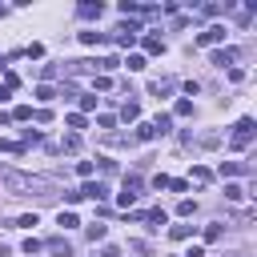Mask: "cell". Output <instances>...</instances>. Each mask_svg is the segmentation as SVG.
Masks as SVG:
<instances>
[{
    "label": "cell",
    "mask_w": 257,
    "mask_h": 257,
    "mask_svg": "<svg viewBox=\"0 0 257 257\" xmlns=\"http://www.w3.org/2000/svg\"><path fill=\"white\" fill-rule=\"evenodd\" d=\"M0 181H4V189L12 193V197H52L48 189H52V181L48 177H28V173H16V169H4L0 173Z\"/></svg>",
    "instance_id": "6da1fadb"
},
{
    "label": "cell",
    "mask_w": 257,
    "mask_h": 257,
    "mask_svg": "<svg viewBox=\"0 0 257 257\" xmlns=\"http://www.w3.org/2000/svg\"><path fill=\"white\" fill-rule=\"evenodd\" d=\"M253 133H257V120H253V116H241V120L233 124V137H229V145H233V149H245V145L253 141Z\"/></svg>",
    "instance_id": "7a4b0ae2"
},
{
    "label": "cell",
    "mask_w": 257,
    "mask_h": 257,
    "mask_svg": "<svg viewBox=\"0 0 257 257\" xmlns=\"http://www.w3.org/2000/svg\"><path fill=\"white\" fill-rule=\"evenodd\" d=\"M137 32H141V28H137V24L128 20V24H120V28H116V36H112V40H116L120 48H133V40H137Z\"/></svg>",
    "instance_id": "3957f363"
},
{
    "label": "cell",
    "mask_w": 257,
    "mask_h": 257,
    "mask_svg": "<svg viewBox=\"0 0 257 257\" xmlns=\"http://www.w3.org/2000/svg\"><path fill=\"white\" fill-rule=\"evenodd\" d=\"M221 40H225V28H221V24H213V28H205V32L197 36V44H221Z\"/></svg>",
    "instance_id": "277c9868"
},
{
    "label": "cell",
    "mask_w": 257,
    "mask_h": 257,
    "mask_svg": "<svg viewBox=\"0 0 257 257\" xmlns=\"http://www.w3.org/2000/svg\"><path fill=\"white\" fill-rule=\"evenodd\" d=\"M48 253H56V257H72L68 237H48Z\"/></svg>",
    "instance_id": "5b68a950"
},
{
    "label": "cell",
    "mask_w": 257,
    "mask_h": 257,
    "mask_svg": "<svg viewBox=\"0 0 257 257\" xmlns=\"http://www.w3.org/2000/svg\"><path fill=\"white\" fill-rule=\"evenodd\" d=\"M209 60H213L217 68H225V64H233V60H237V48H217V52H213Z\"/></svg>",
    "instance_id": "8992f818"
},
{
    "label": "cell",
    "mask_w": 257,
    "mask_h": 257,
    "mask_svg": "<svg viewBox=\"0 0 257 257\" xmlns=\"http://www.w3.org/2000/svg\"><path fill=\"white\" fill-rule=\"evenodd\" d=\"M76 193H80V197H92V201H100V197H104V185H100V181H84Z\"/></svg>",
    "instance_id": "52a82bcc"
},
{
    "label": "cell",
    "mask_w": 257,
    "mask_h": 257,
    "mask_svg": "<svg viewBox=\"0 0 257 257\" xmlns=\"http://www.w3.org/2000/svg\"><path fill=\"white\" fill-rule=\"evenodd\" d=\"M149 92H153V96H169V92H173V80H169V76H161V80H149Z\"/></svg>",
    "instance_id": "ba28073f"
},
{
    "label": "cell",
    "mask_w": 257,
    "mask_h": 257,
    "mask_svg": "<svg viewBox=\"0 0 257 257\" xmlns=\"http://www.w3.org/2000/svg\"><path fill=\"white\" fill-rule=\"evenodd\" d=\"M237 173H253V169L241 161H221V177H237Z\"/></svg>",
    "instance_id": "9c48e42d"
},
{
    "label": "cell",
    "mask_w": 257,
    "mask_h": 257,
    "mask_svg": "<svg viewBox=\"0 0 257 257\" xmlns=\"http://www.w3.org/2000/svg\"><path fill=\"white\" fill-rule=\"evenodd\" d=\"M76 12H80L84 20H100V12H104V8H100V4H92V0H84V4L76 8Z\"/></svg>",
    "instance_id": "30bf717a"
},
{
    "label": "cell",
    "mask_w": 257,
    "mask_h": 257,
    "mask_svg": "<svg viewBox=\"0 0 257 257\" xmlns=\"http://www.w3.org/2000/svg\"><path fill=\"white\" fill-rule=\"evenodd\" d=\"M104 40H108V36L96 32V28H84V32H80V44H88V48H92V44H104Z\"/></svg>",
    "instance_id": "8fae6325"
},
{
    "label": "cell",
    "mask_w": 257,
    "mask_h": 257,
    "mask_svg": "<svg viewBox=\"0 0 257 257\" xmlns=\"http://www.w3.org/2000/svg\"><path fill=\"white\" fill-rule=\"evenodd\" d=\"M145 52H165V40H161L157 32H149V36H145Z\"/></svg>",
    "instance_id": "7c38bea8"
},
{
    "label": "cell",
    "mask_w": 257,
    "mask_h": 257,
    "mask_svg": "<svg viewBox=\"0 0 257 257\" xmlns=\"http://www.w3.org/2000/svg\"><path fill=\"white\" fill-rule=\"evenodd\" d=\"M169 124H173V116H169V112H157V120H153L157 137H161V133H169Z\"/></svg>",
    "instance_id": "4fadbf2b"
},
{
    "label": "cell",
    "mask_w": 257,
    "mask_h": 257,
    "mask_svg": "<svg viewBox=\"0 0 257 257\" xmlns=\"http://www.w3.org/2000/svg\"><path fill=\"white\" fill-rule=\"evenodd\" d=\"M193 181H197V185H209V181H213V173H209L205 165H193Z\"/></svg>",
    "instance_id": "5bb4252c"
},
{
    "label": "cell",
    "mask_w": 257,
    "mask_h": 257,
    "mask_svg": "<svg viewBox=\"0 0 257 257\" xmlns=\"http://www.w3.org/2000/svg\"><path fill=\"white\" fill-rule=\"evenodd\" d=\"M120 193L137 197V193H141V177H137V173H133V177H124V189H120Z\"/></svg>",
    "instance_id": "9a60e30c"
},
{
    "label": "cell",
    "mask_w": 257,
    "mask_h": 257,
    "mask_svg": "<svg viewBox=\"0 0 257 257\" xmlns=\"http://www.w3.org/2000/svg\"><path fill=\"white\" fill-rule=\"evenodd\" d=\"M169 237H173V241H185V237H193V225H173Z\"/></svg>",
    "instance_id": "2e32d148"
},
{
    "label": "cell",
    "mask_w": 257,
    "mask_h": 257,
    "mask_svg": "<svg viewBox=\"0 0 257 257\" xmlns=\"http://www.w3.org/2000/svg\"><path fill=\"white\" fill-rule=\"evenodd\" d=\"M124 64H128V68H133V72H141V68H145V64H149V60H145V56H141V52H128V60H124Z\"/></svg>",
    "instance_id": "e0dca14e"
},
{
    "label": "cell",
    "mask_w": 257,
    "mask_h": 257,
    "mask_svg": "<svg viewBox=\"0 0 257 257\" xmlns=\"http://www.w3.org/2000/svg\"><path fill=\"white\" fill-rule=\"evenodd\" d=\"M60 149H64V153H76V149H80V137H76V133H68V137L60 141Z\"/></svg>",
    "instance_id": "ac0fdd59"
},
{
    "label": "cell",
    "mask_w": 257,
    "mask_h": 257,
    "mask_svg": "<svg viewBox=\"0 0 257 257\" xmlns=\"http://www.w3.org/2000/svg\"><path fill=\"white\" fill-rule=\"evenodd\" d=\"M104 233H108V229H104L100 221H92V225H88V241H104Z\"/></svg>",
    "instance_id": "d6986e66"
},
{
    "label": "cell",
    "mask_w": 257,
    "mask_h": 257,
    "mask_svg": "<svg viewBox=\"0 0 257 257\" xmlns=\"http://www.w3.org/2000/svg\"><path fill=\"white\" fill-rule=\"evenodd\" d=\"M52 96H56V88H52V84H40V88H36V100H44V104H48Z\"/></svg>",
    "instance_id": "ffe728a7"
},
{
    "label": "cell",
    "mask_w": 257,
    "mask_h": 257,
    "mask_svg": "<svg viewBox=\"0 0 257 257\" xmlns=\"http://www.w3.org/2000/svg\"><path fill=\"white\" fill-rule=\"evenodd\" d=\"M173 112H177V116H193V100H185V96H181V100H177V108H173Z\"/></svg>",
    "instance_id": "44dd1931"
},
{
    "label": "cell",
    "mask_w": 257,
    "mask_h": 257,
    "mask_svg": "<svg viewBox=\"0 0 257 257\" xmlns=\"http://www.w3.org/2000/svg\"><path fill=\"white\" fill-rule=\"evenodd\" d=\"M12 120H32V108H28V104H16V108H12Z\"/></svg>",
    "instance_id": "7402d4cb"
},
{
    "label": "cell",
    "mask_w": 257,
    "mask_h": 257,
    "mask_svg": "<svg viewBox=\"0 0 257 257\" xmlns=\"http://www.w3.org/2000/svg\"><path fill=\"white\" fill-rule=\"evenodd\" d=\"M120 116H124V120H137V116H141V104H133V100H128V104L120 108Z\"/></svg>",
    "instance_id": "603a6c76"
},
{
    "label": "cell",
    "mask_w": 257,
    "mask_h": 257,
    "mask_svg": "<svg viewBox=\"0 0 257 257\" xmlns=\"http://www.w3.org/2000/svg\"><path fill=\"white\" fill-rule=\"evenodd\" d=\"M225 197H229V201H241V197H245V189H241V185H233V181H229V185H225Z\"/></svg>",
    "instance_id": "cb8c5ba5"
},
{
    "label": "cell",
    "mask_w": 257,
    "mask_h": 257,
    "mask_svg": "<svg viewBox=\"0 0 257 257\" xmlns=\"http://www.w3.org/2000/svg\"><path fill=\"white\" fill-rule=\"evenodd\" d=\"M128 253H133V257H149V245H145V241H128Z\"/></svg>",
    "instance_id": "d4e9b609"
},
{
    "label": "cell",
    "mask_w": 257,
    "mask_h": 257,
    "mask_svg": "<svg viewBox=\"0 0 257 257\" xmlns=\"http://www.w3.org/2000/svg\"><path fill=\"white\" fill-rule=\"evenodd\" d=\"M92 108H96V96H92V92H88V96H80V116H84V112H92Z\"/></svg>",
    "instance_id": "484cf974"
},
{
    "label": "cell",
    "mask_w": 257,
    "mask_h": 257,
    "mask_svg": "<svg viewBox=\"0 0 257 257\" xmlns=\"http://www.w3.org/2000/svg\"><path fill=\"white\" fill-rule=\"evenodd\" d=\"M177 213H181V217H193V213H197V205H193V201H189V197H185V201H181V205H177Z\"/></svg>",
    "instance_id": "4316f807"
},
{
    "label": "cell",
    "mask_w": 257,
    "mask_h": 257,
    "mask_svg": "<svg viewBox=\"0 0 257 257\" xmlns=\"http://www.w3.org/2000/svg\"><path fill=\"white\" fill-rule=\"evenodd\" d=\"M120 12H124V16H137V12H141V4H133V0H120Z\"/></svg>",
    "instance_id": "83f0119b"
},
{
    "label": "cell",
    "mask_w": 257,
    "mask_h": 257,
    "mask_svg": "<svg viewBox=\"0 0 257 257\" xmlns=\"http://www.w3.org/2000/svg\"><path fill=\"white\" fill-rule=\"evenodd\" d=\"M64 120H68V128H84V116H80V112H68Z\"/></svg>",
    "instance_id": "f1b7e54d"
},
{
    "label": "cell",
    "mask_w": 257,
    "mask_h": 257,
    "mask_svg": "<svg viewBox=\"0 0 257 257\" xmlns=\"http://www.w3.org/2000/svg\"><path fill=\"white\" fill-rule=\"evenodd\" d=\"M205 241H221V225H205Z\"/></svg>",
    "instance_id": "f546056e"
},
{
    "label": "cell",
    "mask_w": 257,
    "mask_h": 257,
    "mask_svg": "<svg viewBox=\"0 0 257 257\" xmlns=\"http://www.w3.org/2000/svg\"><path fill=\"white\" fill-rule=\"evenodd\" d=\"M24 253H28V257H36V253H40V241H36V237H28V241H24Z\"/></svg>",
    "instance_id": "4dcf8cb0"
},
{
    "label": "cell",
    "mask_w": 257,
    "mask_h": 257,
    "mask_svg": "<svg viewBox=\"0 0 257 257\" xmlns=\"http://www.w3.org/2000/svg\"><path fill=\"white\" fill-rule=\"evenodd\" d=\"M40 76H44V80H52V76H60V68H56V64H44V68H40Z\"/></svg>",
    "instance_id": "1f68e13d"
},
{
    "label": "cell",
    "mask_w": 257,
    "mask_h": 257,
    "mask_svg": "<svg viewBox=\"0 0 257 257\" xmlns=\"http://www.w3.org/2000/svg\"><path fill=\"white\" fill-rule=\"evenodd\" d=\"M76 173L80 177H92V161H76Z\"/></svg>",
    "instance_id": "d6a6232c"
},
{
    "label": "cell",
    "mask_w": 257,
    "mask_h": 257,
    "mask_svg": "<svg viewBox=\"0 0 257 257\" xmlns=\"http://www.w3.org/2000/svg\"><path fill=\"white\" fill-rule=\"evenodd\" d=\"M169 189H173V193H185V189H189V181H185V177H177V181H169Z\"/></svg>",
    "instance_id": "836d02e7"
},
{
    "label": "cell",
    "mask_w": 257,
    "mask_h": 257,
    "mask_svg": "<svg viewBox=\"0 0 257 257\" xmlns=\"http://www.w3.org/2000/svg\"><path fill=\"white\" fill-rule=\"evenodd\" d=\"M16 225H20V229H32V225H36V213H24V217H20Z\"/></svg>",
    "instance_id": "e575fe53"
},
{
    "label": "cell",
    "mask_w": 257,
    "mask_h": 257,
    "mask_svg": "<svg viewBox=\"0 0 257 257\" xmlns=\"http://www.w3.org/2000/svg\"><path fill=\"white\" fill-rule=\"evenodd\" d=\"M60 225H64V229H72V225H80V221H76V213H60Z\"/></svg>",
    "instance_id": "d590c367"
},
{
    "label": "cell",
    "mask_w": 257,
    "mask_h": 257,
    "mask_svg": "<svg viewBox=\"0 0 257 257\" xmlns=\"http://www.w3.org/2000/svg\"><path fill=\"white\" fill-rule=\"evenodd\" d=\"M100 257H120V249H116V245H104V249H100Z\"/></svg>",
    "instance_id": "8d00e7d4"
},
{
    "label": "cell",
    "mask_w": 257,
    "mask_h": 257,
    "mask_svg": "<svg viewBox=\"0 0 257 257\" xmlns=\"http://www.w3.org/2000/svg\"><path fill=\"white\" fill-rule=\"evenodd\" d=\"M185 257H205V249H201V245H193V249H189Z\"/></svg>",
    "instance_id": "74e56055"
},
{
    "label": "cell",
    "mask_w": 257,
    "mask_h": 257,
    "mask_svg": "<svg viewBox=\"0 0 257 257\" xmlns=\"http://www.w3.org/2000/svg\"><path fill=\"white\" fill-rule=\"evenodd\" d=\"M0 16H8V8H0Z\"/></svg>",
    "instance_id": "f35d334b"
},
{
    "label": "cell",
    "mask_w": 257,
    "mask_h": 257,
    "mask_svg": "<svg viewBox=\"0 0 257 257\" xmlns=\"http://www.w3.org/2000/svg\"><path fill=\"white\" fill-rule=\"evenodd\" d=\"M0 72H4V56H0Z\"/></svg>",
    "instance_id": "ab89813d"
}]
</instances>
